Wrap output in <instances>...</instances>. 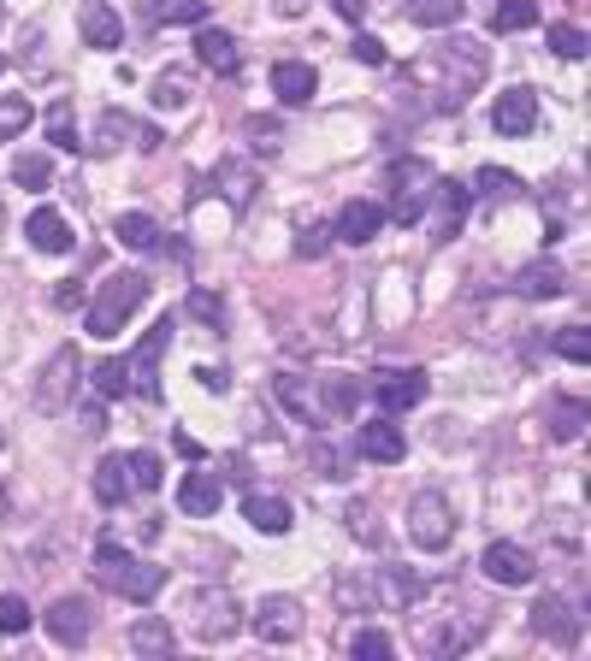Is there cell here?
<instances>
[{
  "label": "cell",
  "mask_w": 591,
  "mask_h": 661,
  "mask_svg": "<svg viewBox=\"0 0 591 661\" xmlns=\"http://www.w3.org/2000/svg\"><path fill=\"white\" fill-rule=\"evenodd\" d=\"M190 95H196L190 71H161V78H154V107H161V113H184V107H190Z\"/></svg>",
  "instance_id": "cell-32"
},
{
  "label": "cell",
  "mask_w": 591,
  "mask_h": 661,
  "mask_svg": "<svg viewBox=\"0 0 591 661\" xmlns=\"http://www.w3.org/2000/svg\"><path fill=\"white\" fill-rule=\"evenodd\" d=\"M350 54H355L362 66H385V42H379V36H355Z\"/></svg>",
  "instance_id": "cell-53"
},
{
  "label": "cell",
  "mask_w": 591,
  "mask_h": 661,
  "mask_svg": "<svg viewBox=\"0 0 591 661\" xmlns=\"http://www.w3.org/2000/svg\"><path fill=\"white\" fill-rule=\"evenodd\" d=\"M90 378H95V396H101V402H119V396H131V361H119V355L101 361Z\"/></svg>",
  "instance_id": "cell-34"
},
{
  "label": "cell",
  "mask_w": 591,
  "mask_h": 661,
  "mask_svg": "<svg viewBox=\"0 0 591 661\" xmlns=\"http://www.w3.org/2000/svg\"><path fill=\"white\" fill-rule=\"evenodd\" d=\"M243 130H249L255 154H279V142H284V125H279V119H267V113H255V119L243 125Z\"/></svg>",
  "instance_id": "cell-48"
},
{
  "label": "cell",
  "mask_w": 591,
  "mask_h": 661,
  "mask_svg": "<svg viewBox=\"0 0 591 661\" xmlns=\"http://www.w3.org/2000/svg\"><path fill=\"white\" fill-rule=\"evenodd\" d=\"M385 184H391V213H385V219H397V225H421L426 201H432V166H426V160H397Z\"/></svg>",
  "instance_id": "cell-5"
},
{
  "label": "cell",
  "mask_w": 591,
  "mask_h": 661,
  "mask_svg": "<svg viewBox=\"0 0 591 661\" xmlns=\"http://www.w3.org/2000/svg\"><path fill=\"white\" fill-rule=\"evenodd\" d=\"M0 520H7V491H0Z\"/></svg>",
  "instance_id": "cell-61"
},
{
  "label": "cell",
  "mask_w": 591,
  "mask_h": 661,
  "mask_svg": "<svg viewBox=\"0 0 591 661\" xmlns=\"http://www.w3.org/2000/svg\"><path fill=\"white\" fill-rule=\"evenodd\" d=\"M556 355H562V361H574V366H586V361H591V331H586V326L556 331Z\"/></svg>",
  "instance_id": "cell-49"
},
{
  "label": "cell",
  "mask_w": 591,
  "mask_h": 661,
  "mask_svg": "<svg viewBox=\"0 0 591 661\" xmlns=\"http://www.w3.org/2000/svg\"><path fill=\"white\" fill-rule=\"evenodd\" d=\"M113 237L125 248H137V255H149V248H161V225H154L149 213H125L119 225H113Z\"/></svg>",
  "instance_id": "cell-33"
},
{
  "label": "cell",
  "mask_w": 591,
  "mask_h": 661,
  "mask_svg": "<svg viewBox=\"0 0 591 661\" xmlns=\"http://www.w3.org/2000/svg\"><path fill=\"white\" fill-rule=\"evenodd\" d=\"M78 378H83V361H78V349H54V355H48V366H42V378H36V396H31V402H36V414H66V408H71V390H78Z\"/></svg>",
  "instance_id": "cell-6"
},
{
  "label": "cell",
  "mask_w": 591,
  "mask_h": 661,
  "mask_svg": "<svg viewBox=\"0 0 591 661\" xmlns=\"http://www.w3.org/2000/svg\"><path fill=\"white\" fill-rule=\"evenodd\" d=\"M172 331H178V314H166V319H154L149 331H142V343H137V355H131V390L142 396V402H161V355H166V343H172Z\"/></svg>",
  "instance_id": "cell-7"
},
{
  "label": "cell",
  "mask_w": 591,
  "mask_h": 661,
  "mask_svg": "<svg viewBox=\"0 0 591 661\" xmlns=\"http://www.w3.org/2000/svg\"><path fill=\"white\" fill-rule=\"evenodd\" d=\"M272 396H279V408L291 414L296 425H314L320 432L326 425V408H320V385H308V378H291V373H279L272 378Z\"/></svg>",
  "instance_id": "cell-15"
},
{
  "label": "cell",
  "mask_w": 591,
  "mask_h": 661,
  "mask_svg": "<svg viewBox=\"0 0 591 661\" xmlns=\"http://www.w3.org/2000/svg\"><path fill=\"white\" fill-rule=\"evenodd\" d=\"M0 632H7V638L31 632V602H24V597H12V591H0Z\"/></svg>",
  "instance_id": "cell-47"
},
{
  "label": "cell",
  "mask_w": 591,
  "mask_h": 661,
  "mask_svg": "<svg viewBox=\"0 0 591 661\" xmlns=\"http://www.w3.org/2000/svg\"><path fill=\"white\" fill-rule=\"evenodd\" d=\"M485 71H492V60H485L480 42L456 36V42L426 48L421 60L409 66V78L421 83V90H432V107H438V113H456V107H468V95L485 83Z\"/></svg>",
  "instance_id": "cell-1"
},
{
  "label": "cell",
  "mask_w": 591,
  "mask_h": 661,
  "mask_svg": "<svg viewBox=\"0 0 591 661\" xmlns=\"http://www.w3.org/2000/svg\"><path fill=\"white\" fill-rule=\"evenodd\" d=\"M78 31H83V48H119V42H125V19L107 7V0H90L83 19H78Z\"/></svg>",
  "instance_id": "cell-23"
},
{
  "label": "cell",
  "mask_w": 591,
  "mask_h": 661,
  "mask_svg": "<svg viewBox=\"0 0 591 661\" xmlns=\"http://www.w3.org/2000/svg\"><path fill=\"white\" fill-rule=\"evenodd\" d=\"M149 290H154V284H149L142 272H113L107 284L95 290V302L83 307V331L101 337V343H107V337H119L125 326H131L137 307L149 302Z\"/></svg>",
  "instance_id": "cell-2"
},
{
  "label": "cell",
  "mask_w": 591,
  "mask_h": 661,
  "mask_svg": "<svg viewBox=\"0 0 591 661\" xmlns=\"http://www.w3.org/2000/svg\"><path fill=\"white\" fill-rule=\"evenodd\" d=\"M551 54L556 60H586V31L580 24H551Z\"/></svg>",
  "instance_id": "cell-45"
},
{
  "label": "cell",
  "mask_w": 591,
  "mask_h": 661,
  "mask_svg": "<svg viewBox=\"0 0 591 661\" xmlns=\"http://www.w3.org/2000/svg\"><path fill=\"white\" fill-rule=\"evenodd\" d=\"M172 444H178V455H190V461H201V444L190 432H172Z\"/></svg>",
  "instance_id": "cell-60"
},
{
  "label": "cell",
  "mask_w": 591,
  "mask_h": 661,
  "mask_svg": "<svg viewBox=\"0 0 591 661\" xmlns=\"http://www.w3.org/2000/svg\"><path fill=\"white\" fill-rule=\"evenodd\" d=\"M24 237H31L36 255H66V248H71V225H66V213L36 208L31 219H24Z\"/></svg>",
  "instance_id": "cell-24"
},
{
  "label": "cell",
  "mask_w": 591,
  "mask_h": 661,
  "mask_svg": "<svg viewBox=\"0 0 591 661\" xmlns=\"http://www.w3.org/2000/svg\"><path fill=\"white\" fill-rule=\"evenodd\" d=\"M426 208H432V243H456L461 225H468V213H473V189L456 184V178H432Z\"/></svg>",
  "instance_id": "cell-9"
},
{
  "label": "cell",
  "mask_w": 591,
  "mask_h": 661,
  "mask_svg": "<svg viewBox=\"0 0 591 661\" xmlns=\"http://www.w3.org/2000/svg\"><path fill=\"white\" fill-rule=\"evenodd\" d=\"M31 119H36V107H31L24 95H0V142H12Z\"/></svg>",
  "instance_id": "cell-42"
},
{
  "label": "cell",
  "mask_w": 591,
  "mask_h": 661,
  "mask_svg": "<svg viewBox=\"0 0 591 661\" xmlns=\"http://www.w3.org/2000/svg\"><path fill=\"white\" fill-rule=\"evenodd\" d=\"M196 378H201V390H213V396H220V390L231 385V378L220 373V366H201V373H196Z\"/></svg>",
  "instance_id": "cell-57"
},
{
  "label": "cell",
  "mask_w": 591,
  "mask_h": 661,
  "mask_svg": "<svg viewBox=\"0 0 591 661\" xmlns=\"http://www.w3.org/2000/svg\"><path fill=\"white\" fill-rule=\"evenodd\" d=\"M154 24H208V0H154Z\"/></svg>",
  "instance_id": "cell-40"
},
{
  "label": "cell",
  "mask_w": 591,
  "mask_h": 661,
  "mask_svg": "<svg viewBox=\"0 0 591 661\" xmlns=\"http://www.w3.org/2000/svg\"><path fill=\"white\" fill-rule=\"evenodd\" d=\"M125 142H131V119H125V113H107V119L95 125V137H90V154L107 160V154H119Z\"/></svg>",
  "instance_id": "cell-36"
},
{
  "label": "cell",
  "mask_w": 591,
  "mask_h": 661,
  "mask_svg": "<svg viewBox=\"0 0 591 661\" xmlns=\"http://www.w3.org/2000/svg\"><path fill=\"white\" fill-rule=\"evenodd\" d=\"M220 503H225L220 473H184V484H178V508L190 514V520H208V514H220Z\"/></svg>",
  "instance_id": "cell-21"
},
{
  "label": "cell",
  "mask_w": 591,
  "mask_h": 661,
  "mask_svg": "<svg viewBox=\"0 0 591 661\" xmlns=\"http://www.w3.org/2000/svg\"><path fill=\"white\" fill-rule=\"evenodd\" d=\"M125 467H131V491H142V496H149V491H161V455H154V449H137V455H125Z\"/></svg>",
  "instance_id": "cell-41"
},
{
  "label": "cell",
  "mask_w": 591,
  "mask_h": 661,
  "mask_svg": "<svg viewBox=\"0 0 591 661\" xmlns=\"http://www.w3.org/2000/svg\"><path fill=\"white\" fill-rule=\"evenodd\" d=\"M532 24H539V7H532V0H503V7L492 12V31H497V36L532 31Z\"/></svg>",
  "instance_id": "cell-39"
},
{
  "label": "cell",
  "mask_w": 591,
  "mask_h": 661,
  "mask_svg": "<svg viewBox=\"0 0 591 661\" xmlns=\"http://www.w3.org/2000/svg\"><path fill=\"white\" fill-rule=\"evenodd\" d=\"M473 189H480V196H492V201H515L527 184L515 178V172H503V166H480V172H473Z\"/></svg>",
  "instance_id": "cell-38"
},
{
  "label": "cell",
  "mask_w": 591,
  "mask_h": 661,
  "mask_svg": "<svg viewBox=\"0 0 591 661\" xmlns=\"http://www.w3.org/2000/svg\"><path fill=\"white\" fill-rule=\"evenodd\" d=\"M131 137H137V149H142V154H154V149H161V142H166V137H161V130H154V125H131Z\"/></svg>",
  "instance_id": "cell-56"
},
{
  "label": "cell",
  "mask_w": 591,
  "mask_h": 661,
  "mask_svg": "<svg viewBox=\"0 0 591 661\" xmlns=\"http://www.w3.org/2000/svg\"><path fill=\"white\" fill-rule=\"evenodd\" d=\"M0 19H7V7H0Z\"/></svg>",
  "instance_id": "cell-63"
},
{
  "label": "cell",
  "mask_w": 591,
  "mask_h": 661,
  "mask_svg": "<svg viewBox=\"0 0 591 661\" xmlns=\"http://www.w3.org/2000/svg\"><path fill=\"white\" fill-rule=\"evenodd\" d=\"M196 60L208 66V71H237L243 66V54H237V36L231 31H213V24H201V36H196Z\"/></svg>",
  "instance_id": "cell-27"
},
{
  "label": "cell",
  "mask_w": 591,
  "mask_h": 661,
  "mask_svg": "<svg viewBox=\"0 0 591 661\" xmlns=\"http://www.w3.org/2000/svg\"><path fill=\"white\" fill-rule=\"evenodd\" d=\"M243 626V602L231 591H196L190 597V632L201 644H225Z\"/></svg>",
  "instance_id": "cell-8"
},
{
  "label": "cell",
  "mask_w": 591,
  "mask_h": 661,
  "mask_svg": "<svg viewBox=\"0 0 591 661\" xmlns=\"http://www.w3.org/2000/svg\"><path fill=\"white\" fill-rule=\"evenodd\" d=\"M225 479L231 484H249V461H243V455H231V461H225Z\"/></svg>",
  "instance_id": "cell-59"
},
{
  "label": "cell",
  "mask_w": 591,
  "mask_h": 661,
  "mask_svg": "<svg viewBox=\"0 0 591 661\" xmlns=\"http://www.w3.org/2000/svg\"><path fill=\"white\" fill-rule=\"evenodd\" d=\"M532 638L574 650V644H580V614H574L556 591H551V597H539V602H532Z\"/></svg>",
  "instance_id": "cell-13"
},
{
  "label": "cell",
  "mask_w": 591,
  "mask_h": 661,
  "mask_svg": "<svg viewBox=\"0 0 591 661\" xmlns=\"http://www.w3.org/2000/svg\"><path fill=\"white\" fill-rule=\"evenodd\" d=\"M12 184H19V189H48L54 184V160L48 154H19V160H12Z\"/></svg>",
  "instance_id": "cell-37"
},
{
  "label": "cell",
  "mask_w": 591,
  "mask_h": 661,
  "mask_svg": "<svg viewBox=\"0 0 591 661\" xmlns=\"http://www.w3.org/2000/svg\"><path fill=\"white\" fill-rule=\"evenodd\" d=\"M83 432H90V437H101V432H107V408H101V402H83Z\"/></svg>",
  "instance_id": "cell-54"
},
{
  "label": "cell",
  "mask_w": 591,
  "mask_h": 661,
  "mask_svg": "<svg viewBox=\"0 0 591 661\" xmlns=\"http://www.w3.org/2000/svg\"><path fill=\"white\" fill-rule=\"evenodd\" d=\"M432 390V378L421 366H385V373H373V402L385 408V414H409V408H421Z\"/></svg>",
  "instance_id": "cell-10"
},
{
  "label": "cell",
  "mask_w": 591,
  "mask_h": 661,
  "mask_svg": "<svg viewBox=\"0 0 591 661\" xmlns=\"http://www.w3.org/2000/svg\"><path fill=\"white\" fill-rule=\"evenodd\" d=\"M184 307H190V314H196L208 331H220V337H225V302L213 296V290H190V302H184Z\"/></svg>",
  "instance_id": "cell-44"
},
{
  "label": "cell",
  "mask_w": 591,
  "mask_h": 661,
  "mask_svg": "<svg viewBox=\"0 0 591 661\" xmlns=\"http://www.w3.org/2000/svg\"><path fill=\"white\" fill-rule=\"evenodd\" d=\"M492 125H497V137H532V130H539V95H532L527 83H515L509 95H497Z\"/></svg>",
  "instance_id": "cell-16"
},
{
  "label": "cell",
  "mask_w": 591,
  "mask_h": 661,
  "mask_svg": "<svg viewBox=\"0 0 591 661\" xmlns=\"http://www.w3.org/2000/svg\"><path fill=\"white\" fill-rule=\"evenodd\" d=\"M83 302V278H66L60 290H54V307H78Z\"/></svg>",
  "instance_id": "cell-55"
},
{
  "label": "cell",
  "mask_w": 591,
  "mask_h": 661,
  "mask_svg": "<svg viewBox=\"0 0 591 661\" xmlns=\"http://www.w3.org/2000/svg\"><path fill=\"white\" fill-rule=\"evenodd\" d=\"M409 538H414V550H426V555L450 550V543H456V508H450V496H444V491H414V503H409Z\"/></svg>",
  "instance_id": "cell-4"
},
{
  "label": "cell",
  "mask_w": 591,
  "mask_h": 661,
  "mask_svg": "<svg viewBox=\"0 0 591 661\" xmlns=\"http://www.w3.org/2000/svg\"><path fill=\"white\" fill-rule=\"evenodd\" d=\"M48 142H54V149H66V154H78V149H83L78 119H71V101H66V95L48 107Z\"/></svg>",
  "instance_id": "cell-35"
},
{
  "label": "cell",
  "mask_w": 591,
  "mask_h": 661,
  "mask_svg": "<svg viewBox=\"0 0 591 661\" xmlns=\"http://www.w3.org/2000/svg\"><path fill=\"white\" fill-rule=\"evenodd\" d=\"M379 231H385V208H379V201H367V196H355V201H343V213H338V225H331V237L367 248L373 237H379Z\"/></svg>",
  "instance_id": "cell-18"
},
{
  "label": "cell",
  "mask_w": 591,
  "mask_h": 661,
  "mask_svg": "<svg viewBox=\"0 0 591 661\" xmlns=\"http://www.w3.org/2000/svg\"><path fill=\"white\" fill-rule=\"evenodd\" d=\"M249 626L261 644H296L302 632H308V614H302L296 597H261V609H255Z\"/></svg>",
  "instance_id": "cell-11"
},
{
  "label": "cell",
  "mask_w": 591,
  "mask_h": 661,
  "mask_svg": "<svg viewBox=\"0 0 591 661\" xmlns=\"http://www.w3.org/2000/svg\"><path fill=\"white\" fill-rule=\"evenodd\" d=\"M391 650H397V644L385 638L379 626H362V632H350V656H355V661H385Z\"/></svg>",
  "instance_id": "cell-43"
},
{
  "label": "cell",
  "mask_w": 591,
  "mask_h": 661,
  "mask_svg": "<svg viewBox=\"0 0 591 661\" xmlns=\"http://www.w3.org/2000/svg\"><path fill=\"white\" fill-rule=\"evenodd\" d=\"M125 496H131V467H125V455H107V461L95 467V503L119 508Z\"/></svg>",
  "instance_id": "cell-29"
},
{
  "label": "cell",
  "mask_w": 591,
  "mask_h": 661,
  "mask_svg": "<svg viewBox=\"0 0 591 661\" xmlns=\"http://www.w3.org/2000/svg\"><path fill=\"white\" fill-rule=\"evenodd\" d=\"M343 520H350V532L362 538V543H379V520H373L367 503H350V508H343Z\"/></svg>",
  "instance_id": "cell-51"
},
{
  "label": "cell",
  "mask_w": 591,
  "mask_h": 661,
  "mask_svg": "<svg viewBox=\"0 0 591 661\" xmlns=\"http://www.w3.org/2000/svg\"><path fill=\"white\" fill-rule=\"evenodd\" d=\"M0 444H7V432H0Z\"/></svg>",
  "instance_id": "cell-64"
},
{
  "label": "cell",
  "mask_w": 591,
  "mask_h": 661,
  "mask_svg": "<svg viewBox=\"0 0 591 661\" xmlns=\"http://www.w3.org/2000/svg\"><path fill=\"white\" fill-rule=\"evenodd\" d=\"M362 396H367V378H350V373L320 378V408H326V420H350L355 408H362Z\"/></svg>",
  "instance_id": "cell-25"
},
{
  "label": "cell",
  "mask_w": 591,
  "mask_h": 661,
  "mask_svg": "<svg viewBox=\"0 0 591 661\" xmlns=\"http://www.w3.org/2000/svg\"><path fill=\"white\" fill-rule=\"evenodd\" d=\"M326 243H331L326 225H302V231H296V260H320Z\"/></svg>",
  "instance_id": "cell-50"
},
{
  "label": "cell",
  "mask_w": 591,
  "mask_h": 661,
  "mask_svg": "<svg viewBox=\"0 0 591 661\" xmlns=\"http://www.w3.org/2000/svg\"><path fill=\"white\" fill-rule=\"evenodd\" d=\"M131 650L137 656H172L178 650V632H172L161 614H142V621H131Z\"/></svg>",
  "instance_id": "cell-30"
},
{
  "label": "cell",
  "mask_w": 591,
  "mask_h": 661,
  "mask_svg": "<svg viewBox=\"0 0 591 661\" xmlns=\"http://www.w3.org/2000/svg\"><path fill=\"white\" fill-rule=\"evenodd\" d=\"M480 573L492 585H509V591H515V585L539 579V562H532V550H521V543H492V550L480 555Z\"/></svg>",
  "instance_id": "cell-14"
},
{
  "label": "cell",
  "mask_w": 591,
  "mask_h": 661,
  "mask_svg": "<svg viewBox=\"0 0 591 661\" xmlns=\"http://www.w3.org/2000/svg\"><path fill=\"white\" fill-rule=\"evenodd\" d=\"M331 7H338L350 24H362V19H367V0H331Z\"/></svg>",
  "instance_id": "cell-58"
},
{
  "label": "cell",
  "mask_w": 591,
  "mask_h": 661,
  "mask_svg": "<svg viewBox=\"0 0 591 661\" xmlns=\"http://www.w3.org/2000/svg\"><path fill=\"white\" fill-rule=\"evenodd\" d=\"M421 597H426V579H421V573H409V567H379V602H385L391 614H409Z\"/></svg>",
  "instance_id": "cell-22"
},
{
  "label": "cell",
  "mask_w": 591,
  "mask_h": 661,
  "mask_svg": "<svg viewBox=\"0 0 591 661\" xmlns=\"http://www.w3.org/2000/svg\"><path fill=\"white\" fill-rule=\"evenodd\" d=\"M272 95H279L284 107H302V101L320 95V71L302 66V60H279L272 66Z\"/></svg>",
  "instance_id": "cell-19"
},
{
  "label": "cell",
  "mask_w": 591,
  "mask_h": 661,
  "mask_svg": "<svg viewBox=\"0 0 591 661\" xmlns=\"http://www.w3.org/2000/svg\"><path fill=\"white\" fill-rule=\"evenodd\" d=\"M409 24H421V31H450L461 19V0H409Z\"/></svg>",
  "instance_id": "cell-31"
},
{
  "label": "cell",
  "mask_w": 591,
  "mask_h": 661,
  "mask_svg": "<svg viewBox=\"0 0 591 661\" xmlns=\"http://www.w3.org/2000/svg\"><path fill=\"white\" fill-rule=\"evenodd\" d=\"M551 432L562 437V444H574V437L586 432V408H580V402H556V408H551Z\"/></svg>",
  "instance_id": "cell-46"
},
{
  "label": "cell",
  "mask_w": 591,
  "mask_h": 661,
  "mask_svg": "<svg viewBox=\"0 0 591 661\" xmlns=\"http://www.w3.org/2000/svg\"><path fill=\"white\" fill-rule=\"evenodd\" d=\"M208 184H213V196H220L231 213H243V208L255 201V189H261V172H255L249 160H220Z\"/></svg>",
  "instance_id": "cell-17"
},
{
  "label": "cell",
  "mask_w": 591,
  "mask_h": 661,
  "mask_svg": "<svg viewBox=\"0 0 591 661\" xmlns=\"http://www.w3.org/2000/svg\"><path fill=\"white\" fill-rule=\"evenodd\" d=\"M314 467H320V479H350V461H343L326 437H320V449H314Z\"/></svg>",
  "instance_id": "cell-52"
},
{
  "label": "cell",
  "mask_w": 591,
  "mask_h": 661,
  "mask_svg": "<svg viewBox=\"0 0 591 661\" xmlns=\"http://www.w3.org/2000/svg\"><path fill=\"white\" fill-rule=\"evenodd\" d=\"M95 579L107 585L113 597H125V602H154L166 591V567L137 562L125 543H95Z\"/></svg>",
  "instance_id": "cell-3"
},
{
  "label": "cell",
  "mask_w": 591,
  "mask_h": 661,
  "mask_svg": "<svg viewBox=\"0 0 591 661\" xmlns=\"http://www.w3.org/2000/svg\"><path fill=\"white\" fill-rule=\"evenodd\" d=\"M355 444H362V455L379 467H397L402 455H409V437H402V425H391V420H367Z\"/></svg>",
  "instance_id": "cell-20"
},
{
  "label": "cell",
  "mask_w": 591,
  "mask_h": 661,
  "mask_svg": "<svg viewBox=\"0 0 591 661\" xmlns=\"http://www.w3.org/2000/svg\"><path fill=\"white\" fill-rule=\"evenodd\" d=\"M42 626H48L54 644H66V650H83V638L95 632V609L83 597H60L48 614H42Z\"/></svg>",
  "instance_id": "cell-12"
},
{
  "label": "cell",
  "mask_w": 591,
  "mask_h": 661,
  "mask_svg": "<svg viewBox=\"0 0 591 661\" xmlns=\"http://www.w3.org/2000/svg\"><path fill=\"white\" fill-rule=\"evenodd\" d=\"M515 290H521L527 302H556L562 290H568V272H562L556 260H532V267L515 272Z\"/></svg>",
  "instance_id": "cell-26"
},
{
  "label": "cell",
  "mask_w": 591,
  "mask_h": 661,
  "mask_svg": "<svg viewBox=\"0 0 591 661\" xmlns=\"http://www.w3.org/2000/svg\"><path fill=\"white\" fill-rule=\"evenodd\" d=\"M0 71H7V54H0Z\"/></svg>",
  "instance_id": "cell-62"
},
{
  "label": "cell",
  "mask_w": 591,
  "mask_h": 661,
  "mask_svg": "<svg viewBox=\"0 0 591 661\" xmlns=\"http://www.w3.org/2000/svg\"><path fill=\"white\" fill-rule=\"evenodd\" d=\"M243 520H249L255 532L284 538L291 532V503H284V496H243Z\"/></svg>",
  "instance_id": "cell-28"
}]
</instances>
